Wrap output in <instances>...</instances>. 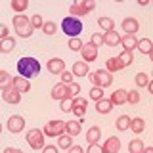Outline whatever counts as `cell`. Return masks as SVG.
I'll use <instances>...</instances> for the list:
<instances>
[{"label":"cell","instance_id":"cell-1","mask_svg":"<svg viewBox=\"0 0 153 153\" xmlns=\"http://www.w3.org/2000/svg\"><path fill=\"white\" fill-rule=\"evenodd\" d=\"M17 71L25 79H33V76H36L40 73V63H38L35 57H21L17 61Z\"/></svg>","mask_w":153,"mask_h":153},{"label":"cell","instance_id":"cell-2","mask_svg":"<svg viewBox=\"0 0 153 153\" xmlns=\"http://www.w3.org/2000/svg\"><path fill=\"white\" fill-rule=\"evenodd\" d=\"M61 33H65L69 38H76L82 33V21H80L79 17L67 16L63 21H61Z\"/></svg>","mask_w":153,"mask_h":153},{"label":"cell","instance_id":"cell-3","mask_svg":"<svg viewBox=\"0 0 153 153\" xmlns=\"http://www.w3.org/2000/svg\"><path fill=\"white\" fill-rule=\"evenodd\" d=\"M88 79L92 80V84H94V86H100V88H107V86L113 82V76H111V73H109L107 69H100V71H96V73L88 75Z\"/></svg>","mask_w":153,"mask_h":153},{"label":"cell","instance_id":"cell-4","mask_svg":"<svg viewBox=\"0 0 153 153\" xmlns=\"http://www.w3.org/2000/svg\"><path fill=\"white\" fill-rule=\"evenodd\" d=\"M27 143L31 146V149H42L44 147V132L38 128H31L27 132Z\"/></svg>","mask_w":153,"mask_h":153},{"label":"cell","instance_id":"cell-5","mask_svg":"<svg viewBox=\"0 0 153 153\" xmlns=\"http://www.w3.org/2000/svg\"><path fill=\"white\" fill-rule=\"evenodd\" d=\"M44 136H50V138H57L61 134H65V121H50L44 124Z\"/></svg>","mask_w":153,"mask_h":153},{"label":"cell","instance_id":"cell-6","mask_svg":"<svg viewBox=\"0 0 153 153\" xmlns=\"http://www.w3.org/2000/svg\"><path fill=\"white\" fill-rule=\"evenodd\" d=\"M23 128H25V119H23L21 115H12V117L8 119V130L12 134L21 132Z\"/></svg>","mask_w":153,"mask_h":153},{"label":"cell","instance_id":"cell-7","mask_svg":"<svg viewBox=\"0 0 153 153\" xmlns=\"http://www.w3.org/2000/svg\"><path fill=\"white\" fill-rule=\"evenodd\" d=\"M80 54H82V61H96V57H98V46H94L92 42H88V44H82L80 48Z\"/></svg>","mask_w":153,"mask_h":153},{"label":"cell","instance_id":"cell-8","mask_svg":"<svg viewBox=\"0 0 153 153\" xmlns=\"http://www.w3.org/2000/svg\"><path fill=\"white\" fill-rule=\"evenodd\" d=\"M102 151L103 153H119L121 151V140L115 138V136H109L105 140V143L102 146Z\"/></svg>","mask_w":153,"mask_h":153},{"label":"cell","instance_id":"cell-9","mask_svg":"<svg viewBox=\"0 0 153 153\" xmlns=\"http://www.w3.org/2000/svg\"><path fill=\"white\" fill-rule=\"evenodd\" d=\"M2 100L6 103H12V105H16V103H19L21 102V94L17 92L16 88H6V90H2Z\"/></svg>","mask_w":153,"mask_h":153},{"label":"cell","instance_id":"cell-10","mask_svg":"<svg viewBox=\"0 0 153 153\" xmlns=\"http://www.w3.org/2000/svg\"><path fill=\"white\" fill-rule=\"evenodd\" d=\"M46 67H48V71H50L52 75H61L65 71V61L59 59V57H52V59L46 63Z\"/></svg>","mask_w":153,"mask_h":153},{"label":"cell","instance_id":"cell-11","mask_svg":"<svg viewBox=\"0 0 153 153\" xmlns=\"http://www.w3.org/2000/svg\"><path fill=\"white\" fill-rule=\"evenodd\" d=\"M52 98L57 100V102H61V100L69 98V86L63 84V82H57L54 88H52Z\"/></svg>","mask_w":153,"mask_h":153},{"label":"cell","instance_id":"cell-12","mask_svg":"<svg viewBox=\"0 0 153 153\" xmlns=\"http://www.w3.org/2000/svg\"><path fill=\"white\" fill-rule=\"evenodd\" d=\"M103 44L113 48V46H119L121 44V35L117 31H105L103 33Z\"/></svg>","mask_w":153,"mask_h":153},{"label":"cell","instance_id":"cell-13","mask_svg":"<svg viewBox=\"0 0 153 153\" xmlns=\"http://www.w3.org/2000/svg\"><path fill=\"white\" fill-rule=\"evenodd\" d=\"M80 128H82V119H79V121H67L65 123V134H69V136H79L80 134Z\"/></svg>","mask_w":153,"mask_h":153},{"label":"cell","instance_id":"cell-14","mask_svg":"<svg viewBox=\"0 0 153 153\" xmlns=\"http://www.w3.org/2000/svg\"><path fill=\"white\" fill-rule=\"evenodd\" d=\"M123 31H126V35H134L136 31H140V23H138V19H134V17L123 19Z\"/></svg>","mask_w":153,"mask_h":153},{"label":"cell","instance_id":"cell-15","mask_svg":"<svg viewBox=\"0 0 153 153\" xmlns=\"http://www.w3.org/2000/svg\"><path fill=\"white\" fill-rule=\"evenodd\" d=\"M109 100H111L113 105H123V103H126V100H128V90H123V88L115 90Z\"/></svg>","mask_w":153,"mask_h":153},{"label":"cell","instance_id":"cell-16","mask_svg":"<svg viewBox=\"0 0 153 153\" xmlns=\"http://www.w3.org/2000/svg\"><path fill=\"white\" fill-rule=\"evenodd\" d=\"M13 88L17 90L19 94H23V92H29L31 90V82H29V79H25V76H16L13 79Z\"/></svg>","mask_w":153,"mask_h":153},{"label":"cell","instance_id":"cell-17","mask_svg":"<svg viewBox=\"0 0 153 153\" xmlns=\"http://www.w3.org/2000/svg\"><path fill=\"white\" fill-rule=\"evenodd\" d=\"M121 44L124 46L123 50L132 52V50H136V48H138V38L134 36V35H124V36H121Z\"/></svg>","mask_w":153,"mask_h":153},{"label":"cell","instance_id":"cell-18","mask_svg":"<svg viewBox=\"0 0 153 153\" xmlns=\"http://www.w3.org/2000/svg\"><path fill=\"white\" fill-rule=\"evenodd\" d=\"M111 109H113V103H111V100H100V102H96V111L98 113H102V115H107V113H111Z\"/></svg>","mask_w":153,"mask_h":153},{"label":"cell","instance_id":"cell-19","mask_svg":"<svg viewBox=\"0 0 153 153\" xmlns=\"http://www.w3.org/2000/svg\"><path fill=\"white\" fill-rule=\"evenodd\" d=\"M73 75L75 76H86L88 75V63L86 61H75L73 63Z\"/></svg>","mask_w":153,"mask_h":153},{"label":"cell","instance_id":"cell-20","mask_svg":"<svg viewBox=\"0 0 153 153\" xmlns=\"http://www.w3.org/2000/svg\"><path fill=\"white\" fill-rule=\"evenodd\" d=\"M100 138H102V130H100V126L88 128V132H86V140H88V143H98Z\"/></svg>","mask_w":153,"mask_h":153},{"label":"cell","instance_id":"cell-21","mask_svg":"<svg viewBox=\"0 0 153 153\" xmlns=\"http://www.w3.org/2000/svg\"><path fill=\"white\" fill-rule=\"evenodd\" d=\"M12 84H13V76H10L8 71H2V69H0V90L12 88Z\"/></svg>","mask_w":153,"mask_h":153},{"label":"cell","instance_id":"cell-22","mask_svg":"<svg viewBox=\"0 0 153 153\" xmlns=\"http://www.w3.org/2000/svg\"><path fill=\"white\" fill-rule=\"evenodd\" d=\"M143 128H146V121L142 117H136V119H130V130L134 134H142Z\"/></svg>","mask_w":153,"mask_h":153},{"label":"cell","instance_id":"cell-23","mask_svg":"<svg viewBox=\"0 0 153 153\" xmlns=\"http://www.w3.org/2000/svg\"><path fill=\"white\" fill-rule=\"evenodd\" d=\"M105 69H107L109 73H117V71L123 69V63L119 61V57H109V59L105 61Z\"/></svg>","mask_w":153,"mask_h":153},{"label":"cell","instance_id":"cell-24","mask_svg":"<svg viewBox=\"0 0 153 153\" xmlns=\"http://www.w3.org/2000/svg\"><path fill=\"white\" fill-rule=\"evenodd\" d=\"M140 54H149V52L153 50V42L149 40V38H142V40H138V48H136Z\"/></svg>","mask_w":153,"mask_h":153},{"label":"cell","instance_id":"cell-25","mask_svg":"<svg viewBox=\"0 0 153 153\" xmlns=\"http://www.w3.org/2000/svg\"><path fill=\"white\" fill-rule=\"evenodd\" d=\"M71 146H73V136H69V134H61V136H57V147H61V149H69Z\"/></svg>","mask_w":153,"mask_h":153},{"label":"cell","instance_id":"cell-26","mask_svg":"<svg viewBox=\"0 0 153 153\" xmlns=\"http://www.w3.org/2000/svg\"><path fill=\"white\" fill-rule=\"evenodd\" d=\"M31 25V19L27 16H23V13H19V16H13V29H23Z\"/></svg>","mask_w":153,"mask_h":153},{"label":"cell","instance_id":"cell-27","mask_svg":"<svg viewBox=\"0 0 153 153\" xmlns=\"http://www.w3.org/2000/svg\"><path fill=\"white\" fill-rule=\"evenodd\" d=\"M13 46H16V40H13L12 36L0 40V52H2V54H10V52L13 50Z\"/></svg>","mask_w":153,"mask_h":153},{"label":"cell","instance_id":"cell-28","mask_svg":"<svg viewBox=\"0 0 153 153\" xmlns=\"http://www.w3.org/2000/svg\"><path fill=\"white\" fill-rule=\"evenodd\" d=\"M115 126L119 128V130H128V128H130V117H128V115H121V117L117 119V121H115Z\"/></svg>","mask_w":153,"mask_h":153},{"label":"cell","instance_id":"cell-29","mask_svg":"<svg viewBox=\"0 0 153 153\" xmlns=\"http://www.w3.org/2000/svg\"><path fill=\"white\" fill-rule=\"evenodd\" d=\"M69 13H71L73 17H80V16H86L88 12L84 10L82 4H76V2H75V4H71V6H69Z\"/></svg>","mask_w":153,"mask_h":153},{"label":"cell","instance_id":"cell-30","mask_svg":"<svg viewBox=\"0 0 153 153\" xmlns=\"http://www.w3.org/2000/svg\"><path fill=\"white\" fill-rule=\"evenodd\" d=\"M98 25H100L102 31H113V29H115V21H113L111 17H100L98 19Z\"/></svg>","mask_w":153,"mask_h":153},{"label":"cell","instance_id":"cell-31","mask_svg":"<svg viewBox=\"0 0 153 153\" xmlns=\"http://www.w3.org/2000/svg\"><path fill=\"white\" fill-rule=\"evenodd\" d=\"M143 142H142V138H134V140L128 143V151L130 153H142V149H143Z\"/></svg>","mask_w":153,"mask_h":153},{"label":"cell","instance_id":"cell-32","mask_svg":"<svg viewBox=\"0 0 153 153\" xmlns=\"http://www.w3.org/2000/svg\"><path fill=\"white\" fill-rule=\"evenodd\" d=\"M119 61L123 63V67H128L134 61V56H132V52H128V50H123L121 54H119Z\"/></svg>","mask_w":153,"mask_h":153},{"label":"cell","instance_id":"cell-33","mask_svg":"<svg viewBox=\"0 0 153 153\" xmlns=\"http://www.w3.org/2000/svg\"><path fill=\"white\" fill-rule=\"evenodd\" d=\"M29 6V0H12V10L17 13H23Z\"/></svg>","mask_w":153,"mask_h":153},{"label":"cell","instance_id":"cell-34","mask_svg":"<svg viewBox=\"0 0 153 153\" xmlns=\"http://www.w3.org/2000/svg\"><path fill=\"white\" fill-rule=\"evenodd\" d=\"M90 100H92V102H100V100H103V88H100V86H92V88H90Z\"/></svg>","mask_w":153,"mask_h":153},{"label":"cell","instance_id":"cell-35","mask_svg":"<svg viewBox=\"0 0 153 153\" xmlns=\"http://www.w3.org/2000/svg\"><path fill=\"white\" fill-rule=\"evenodd\" d=\"M147 84H149V76L146 73H138L136 75V86L138 88H147Z\"/></svg>","mask_w":153,"mask_h":153},{"label":"cell","instance_id":"cell-36","mask_svg":"<svg viewBox=\"0 0 153 153\" xmlns=\"http://www.w3.org/2000/svg\"><path fill=\"white\" fill-rule=\"evenodd\" d=\"M59 109H61L63 113H71V111H73V98L61 100V102H59Z\"/></svg>","mask_w":153,"mask_h":153},{"label":"cell","instance_id":"cell-37","mask_svg":"<svg viewBox=\"0 0 153 153\" xmlns=\"http://www.w3.org/2000/svg\"><path fill=\"white\" fill-rule=\"evenodd\" d=\"M42 25H44V19H42V16H38V13L31 16V27L33 29H42Z\"/></svg>","mask_w":153,"mask_h":153},{"label":"cell","instance_id":"cell-38","mask_svg":"<svg viewBox=\"0 0 153 153\" xmlns=\"http://www.w3.org/2000/svg\"><path fill=\"white\" fill-rule=\"evenodd\" d=\"M42 31H44V35H54V33L57 31V25L54 21H46L44 25H42Z\"/></svg>","mask_w":153,"mask_h":153},{"label":"cell","instance_id":"cell-39","mask_svg":"<svg viewBox=\"0 0 153 153\" xmlns=\"http://www.w3.org/2000/svg\"><path fill=\"white\" fill-rule=\"evenodd\" d=\"M16 35L21 36V38H29V36L33 35V27L27 25V27H23V29H16Z\"/></svg>","mask_w":153,"mask_h":153},{"label":"cell","instance_id":"cell-40","mask_svg":"<svg viewBox=\"0 0 153 153\" xmlns=\"http://www.w3.org/2000/svg\"><path fill=\"white\" fill-rule=\"evenodd\" d=\"M138 102H140V92H138V90H128V100H126V103L136 105Z\"/></svg>","mask_w":153,"mask_h":153},{"label":"cell","instance_id":"cell-41","mask_svg":"<svg viewBox=\"0 0 153 153\" xmlns=\"http://www.w3.org/2000/svg\"><path fill=\"white\" fill-rule=\"evenodd\" d=\"M61 82H63V84H71V82H75V75H73V71H63V73H61Z\"/></svg>","mask_w":153,"mask_h":153},{"label":"cell","instance_id":"cell-42","mask_svg":"<svg viewBox=\"0 0 153 153\" xmlns=\"http://www.w3.org/2000/svg\"><path fill=\"white\" fill-rule=\"evenodd\" d=\"M69 48L73 52H79L80 48H82V40H80L79 36H76V38H69Z\"/></svg>","mask_w":153,"mask_h":153},{"label":"cell","instance_id":"cell-43","mask_svg":"<svg viewBox=\"0 0 153 153\" xmlns=\"http://www.w3.org/2000/svg\"><path fill=\"white\" fill-rule=\"evenodd\" d=\"M90 42H92L94 46H102L103 44V35L102 33H94V35L90 36Z\"/></svg>","mask_w":153,"mask_h":153},{"label":"cell","instance_id":"cell-44","mask_svg":"<svg viewBox=\"0 0 153 153\" xmlns=\"http://www.w3.org/2000/svg\"><path fill=\"white\" fill-rule=\"evenodd\" d=\"M67 86H69V98H76L79 92H80V86L76 84V82H71V84H67Z\"/></svg>","mask_w":153,"mask_h":153},{"label":"cell","instance_id":"cell-45","mask_svg":"<svg viewBox=\"0 0 153 153\" xmlns=\"http://www.w3.org/2000/svg\"><path fill=\"white\" fill-rule=\"evenodd\" d=\"M86 105H88V100L86 98H80V96L73 98V107H86Z\"/></svg>","mask_w":153,"mask_h":153},{"label":"cell","instance_id":"cell-46","mask_svg":"<svg viewBox=\"0 0 153 153\" xmlns=\"http://www.w3.org/2000/svg\"><path fill=\"white\" fill-rule=\"evenodd\" d=\"M80 4L84 6V10H86V12H92V10L96 8V0H82Z\"/></svg>","mask_w":153,"mask_h":153},{"label":"cell","instance_id":"cell-47","mask_svg":"<svg viewBox=\"0 0 153 153\" xmlns=\"http://www.w3.org/2000/svg\"><path fill=\"white\" fill-rule=\"evenodd\" d=\"M86 153H103V151H102V146H98V143H90L88 149H86Z\"/></svg>","mask_w":153,"mask_h":153},{"label":"cell","instance_id":"cell-48","mask_svg":"<svg viewBox=\"0 0 153 153\" xmlns=\"http://www.w3.org/2000/svg\"><path fill=\"white\" fill-rule=\"evenodd\" d=\"M71 113H75V117L82 119V117H84V113H86V107H73V111H71Z\"/></svg>","mask_w":153,"mask_h":153},{"label":"cell","instance_id":"cell-49","mask_svg":"<svg viewBox=\"0 0 153 153\" xmlns=\"http://www.w3.org/2000/svg\"><path fill=\"white\" fill-rule=\"evenodd\" d=\"M8 27L4 25V23H0V40H4V38H8Z\"/></svg>","mask_w":153,"mask_h":153},{"label":"cell","instance_id":"cell-50","mask_svg":"<svg viewBox=\"0 0 153 153\" xmlns=\"http://www.w3.org/2000/svg\"><path fill=\"white\" fill-rule=\"evenodd\" d=\"M42 153H57V146H46V147H42Z\"/></svg>","mask_w":153,"mask_h":153},{"label":"cell","instance_id":"cell-51","mask_svg":"<svg viewBox=\"0 0 153 153\" xmlns=\"http://www.w3.org/2000/svg\"><path fill=\"white\" fill-rule=\"evenodd\" d=\"M69 153H84V149L80 146H71L69 147Z\"/></svg>","mask_w":153,"mask_h":153},{"label":"cell","instance_id":"cell-52","mask_svg":"<svg viewBox=\"0 0 153 153\" xmlns=\"http://www.w3.org/2000/svg\"><path fill=\"white\" fill-rule=\"evenodd\" d=\"M4 153H23L21 149H16V147H6L4 149Z\"/></svg>","mask_w":153,"mask_h":153},{"label":"cell","instance_id":"cell-53","mask_svg":"<svg viewBox=\"0 0 153 153\" xmlns=\"http://www.w3.org/2000/svg\"><path fill=\"white\" fill-rule=\"evenodd\" d=\"M147 90H149V94L153 96V79L149 80V84H147Z\"/></svg>","mask_w":153,"mask_h":153},{"label":"cell","instance_id":"cell-54","mask_svg":"<svg viewBox=\"0 0 153 153\" xmlns=\"http://www.w3.org/2000/svg\"><path fill=\"white\" fill-rule=\"evenodd\" d=\"M149 2H151V0H138V4H140V6H147Z\"/></svg>","mask_w":153,"mask_h":153},{"label":"cell","instance_id":"cell-55","mask_svg":"<svg viewBox=\"0 0 153 153\" xmlns=\"http://www.w3.org/2000/svg\"><path fill=\"white\" fill-rule=\"evenodd\" d=\"M142 153H153V147H143Z\"/></svg>","mask_w":153,"mask_h":153},{"label":"cell","instance_id":"cell-56","mask_svg":"<svg viewBox=\"0 0 153 153\" xmlns=\"http://www.w3.org/2000/svg\"><path fill=\"white\" fill-rule=\"evenodd\" d=\"M147 56H149V57H151V61H153V50H151V52H149V54H147Z\"/></svg>","mask_w":153,"mask_h":153},{"label":"cell","instance_id":"cell-57","mask_svg":"<svg viewBox=\"0 0 153 153\" xmlns=\"http://www.w3.org/2000/svg\"><path fill=\"white\" fill-rule=\"evenodd\" d=\"M0 134H2V124H0Z\"/></svg>","mask_w":153,"mask_h":153},{"label":"cell","instance_id":"cell-58","mask_svg":"<svg viewBox=\"0 0 153 153\" xmlns=\"http://www.w3.org/2000/svg\"><path fill=\"white\" fill-rule=\"evenodd\" d=\"M115 2H123V0H115Z\"/></svg>","mask_w":153,"mask_h":153},{"label":"cell","instance_id":"cell-59","mask_svg":"<svg viewBox=\"0 0 153 153\" xmlns=\"http://www.w3.org/2000/svg\"><path fill=\"white\" fill-rule=\"evenodd\" d=\"M151 79H153V75H151Z\"/></svg>","mask_w":153,"mask_h":153},{"label":"cell","instance_id":"cell-60","mask_svg":"<svg viewBox=\"0 0 153 153\" xmlns=\"http://www.w3.org/2000/svg\"><path fill=\"white\" fill-rule=\"evenodd\" d=\"M151 2H153V0H151Z\"/></svg>","mask_w":153,"mask_h":153}]
</instances>
